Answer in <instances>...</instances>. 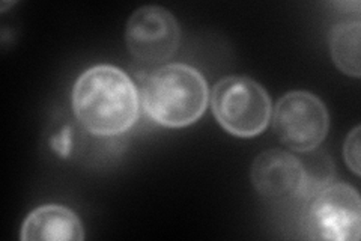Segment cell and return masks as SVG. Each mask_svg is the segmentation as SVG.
Masks as SVG:
<instances>
[{
    "label": "cell",
    "instance_id": "obj_8",
    "mask_svg": "<svg viewBox=\"0 0 361 241\" xmlns=\"http://www.w3.org/2000/svg\"><path fill=\"white\" fill-rule=\"evenodd\" d=\"M23 241H82L83 225L78 216L68 206L49 204L33 210L21 226Z\"/></svg>",
    "mask_w": 361,
    "mask_h": 241
},
{
    "label": "cell",
    "instance_id": "obj_10",
    "mask_svg": "<svg viewBox=\"0 0 361 241\" xmlns=\"http://www.w3.org/2000/svg\"><path fill=\"white\" fill-rule=\"evenodd\" d=\"M343 155H345V162L348 167L358 177L360 175V127H355L351 133L348 134L345 146H343Z\"/></svg>",
    "mask_w": 361,
    "mask_h": 241
},
{
    "label": "cell",
    "instance_id": "obj_4",
    "mask_svg": "<svg viewBox=\"0 0 361 241\" xmlns=\"http://www.w3.org/2000/svg\"><path fill=\"white\" fill-rule=\"evenodd\" d=\"M329 129V110L316 95L306 90H293L277 101L273 130L277 139L292 151H313L324 142Z\"/></svg>",
    "mask_w": 361,
    "mask_h": 241
},
{
    "label": "cell",
    "instance_id": "obj_1",
    "mask_svg": "<svg viewBox=\"0 0 361 241\" xmlns=\"http://www.w3.org/2000/svg\"><path fill=\"white\" fill-rule=\"evenodd\" d=\"M71 101L78 124L94 136L126 133L139 117L137 89L111 65L92 66L78 77Z\"/></svg>",
    "mask_w": 361,
    "mask_h": 241
},
{
    "label": "cell",
    "instance_id": "obj_2",
    "mask_svg": "<svg viewBox=\"0 0 361 241\" xmlns=\"http://www.w3.org/2000/svg\"><path fill=\"white\" fill-rule=\"evenodd\" d=\"M208 83L196 68L169 64L146 77L142 102L148 117L169 129L195 124L208 106Z\"/></svg>",
    "mask_w": 361,
    "mask_h": 241
},
{
    "label": "cell",
    "instance_id": "obj_5",
    "mask_svg": "<svg viewBox=\"0 0 361 241\" xmlns=\"http://www.w3.org/2000/svg\"><path fill=\"white\" fill-rule=\"evenodd\" d=\"M312 235L330 241H357L361 229V202L354 187L337 182L321 190L309 205Z\"/></svg>",
    "mask_w": 361,
    "mask_h": 241
},
{
    "label": "cell",
    "instance_id": "obj_6",
    "mask_svg": "<svg viewBox=\"0 0 361 241\" xmlns=\"http://www.w3.org/2000/svg\"><path fill=\"white\" fill-rule=\"evenodd\" d=\"M128 52L146 64H163L173 57L180 42L176 18L167 9L155 5L134 11L126 28Z\"/></svg>",
    "mask_w": 361,
    "mask_h": 241
},
{
    "label": "cell",
    "instance_id": "obj_9",
    "mask_svg": "<svg viewBox=\"0 0 361 241\" xmlns=\"http://www.w3.org/2000/svg\"><path fill=\"white\" fill-rule=\"evenodd\" d=\"M360 21H345L337 25L330 37V52L334 65L343 74L358 78L360 68Z\"/></svg>",
    "mask_w": 361,
    "mask_h": 241
},
{
    "label": "cell",
    "instance_id": "obj_7",
    "mask_svg": "<svg viewBox=\"0 0 361 241\" xmlns=\"http://www.w3.org/2000/svg\"><path fill=\"white\" fill-rule=\"evenodd\" d=\"M250 180L256 192L269 199L297 196L307 186V174L300 160L283 149H268L252 165Z\"/></svg>",
    "mask_w": 361,
    "mask_h": 241
},
{
    "label": "cell",
    "instance_id": "obj_3",
    "mask_svg": "<svg viewBox=\"0 0 361 241\" xmlns=\"http://www.w3.org/2000/svg\"><path fill=\"white\" fill-rule=\"evenodd\" d=\"M212 113L221 127L238 137L261 134L271 119V98L256 80L228 76L211 93Z\"/></svg>",
    "mask_w": 361,
    "mask_h": 241
}]
</instances>
